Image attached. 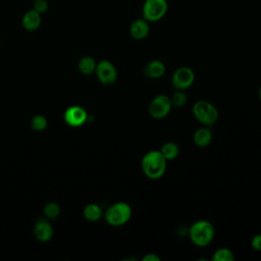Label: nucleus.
I'll use <instances>...</instances> for the list:
<instances>
[{
    "instance_id": "f257e3e1",
    "label": "nucleus",
    "mask_w": 261,
    "mask_h": 261,
    "mask_svg": "<svg viewBox=\"0 0 261 261\" xmlns=\"http://www.w3.org/2000/svg\"><path fill=\"white\" fill-rule=\"evenodd\" d=\"M141 166L148 178L159 179L166 171L167 160L159 150H151L143 156Z\"/></svg>"
},
{
    "instance_id": "f03ea898",
    "label": "nucleus",
    "mask_w": 261,
    "mask_h": 261,
    "mask_svg": "<svg viewBox=\"0 0 261 261\" xmlns=\"http://www.w3.org/2000/svg\"><path fill=\"white\" fill-rule=\"evenodd\" d=\"M188 236L195 246L203 248L208 246L214 239L215 228L210 221L200 219L189 227Z\"/></svg>"
},
{
    "instance_id": "7ed1b4c3",
    "label": "nucleus",
    "mask_w": 261,
    "mask_h": 261,
    "mask_svg": "<svg viewBox=\"0 0 261 261\" xmlns=\"http://www.w3.org/2000/svg\"><path fill=\"white\" fill-rule=\"evenodd\" d=\"M132 213V207L126 202H116L107 208L104 217L108 224L112 226H120L128 222Z\"/></svg>"
},
{
    "instance_id": "20e7f679",
    "label": "nucleus",
    "mask_w": 261,
    "mask_h": 261,
    "mask_svg": "<svg viewBox=\"0 0 261 261\" xmlns=\"http://www.w3.org/2000/svg\"><path fill=\"white\" fill-rule=\"evenodd\" d=\"M192 112L195 118L205 126L213 125L218 119L217 108L206 100L197 101L192 108Z\"/></svg>"
},
{
    "instance_id": "39448f33",
    "label": "nucleus",
    "mask_w": 261,
    "mask_h": 261,
    "mask_svg": "<svg viewBox=\"0 0 261 261\" xmlns=\"http://www.w3.org/2000/svg\"><path fill=\"white\" fill-rule=\"evenodd\" d=\"M167 0H145L142 5V17L150 23L161 20L167 13Z\"/></svg>"
},
{
    "instance_id": "423d86ee",
    "label": "nucleus",
    "mask_w": 261,
    "mask_h": 261,
    "mask_svg": "<svg viewBox=\"0 0 261 261\" xmlns=\"http://www.w3.org/2000/svg\"><path fill=\"white\" fill-rule=\"evenodd\" d=\"M172 108L170 97L165 94L155 96L148 106L149 115L155 119H162L166 117Z\"/></svg>"
},
{
    "instance_id": "0eeeda50",
    "label": "nucleus",
    "mask_w": 261,
    "mask_h": 261,
    "mask_svg": "<svg viewBox=\"0 0 261 261\" xmlns=\"http://www.w3.org/2000/svg\"><path fill=\"white\" fill-rule=\"evenodd\" d=\"M195 81V73L192 68L188 66H180L174 70L171 75V85L176 90L189 89Z\"/></svg>"
},
{
    "instance_id": "6e6552de",
    "label": "nucleus",
    "mask_w": 261,
    "mask_h": 261,
    "mask_svg": "<svg viewBox=\"0 0 261 261\" xmlns=\"http://www.w3.org/2000/svg\"><path fill=\"white\" fill-rule=\"evenodd\" d=\"M95 72L103 85H112L117 80V69L109 60H101L97 63Z\"/></svg>"
},
{
    "instance_id": "1a4fd4ad",
    "label": "nucleus",
    "mask_w": 261,
    "mask_h": 261,
    "mask_svg": "<svg viewBox=\"0 0 261 261\" xmlns=\"http://www.w3.org/2000/svg\"><path fill=\"white\" fill-rule=\"evenodd\" d=\"M64 120L70 126H81L87 120V112L81 106H70L64 112Z\"/></svg>"
},
{
    "instance_id": "9d476101",
    "label": "nucleus",
    "mask_w": 261,
    "mask_h": 261,
    "mask_svg": "<svg viewBox=\"0 0 261 261\" xmlns=\"http://www.w3.org/2000/svg\"><path fill=\"white\" fill-rule=\"evenodd\" d=\"M128 33L130 37L135 40H144L150 34V22L143 17L136 18L130 22Z\"/></svg>"
},
{
    "instance_id": "9b49d317",
    "label": "nucleus",
    "mask_w": 261,
    "mask_h": 261,
    "mask_svg": "<svg viewBox=\"0 0 261 261\" xmlns=\"http://www.w3.org/2000/svg\"><path fill=\"white\" fill-rule=\"evenodd\" d=\"M166 70L165 64L159 59H153L149 61L144 67V74L150 79H160L164 75Z\"/></svg>"
},
{
    "instance_id": "f8f14e48",
    "label": "nucleus",
    "mask_w": 261,
    "mask_h": 261,
    "mask_svg": "<svg viewBox=\"0 0 261 261\" xmlns=\"http://www.w3.org/2000/svg\"><path fill=\"white\" fill-rule=\"evenodd\" d=\"M34 233L36 238L41 242H47L49 241L53 236V228L52 225L44 218H41L37 220L35 227H34Z\"/></svg>"
},
{
    "instance_id": "ddd939ff",
    "label": "nucleus",
    "mask_w": 261,
    "mask_h": 261,
    "mask_svg": "<svg viewBox=\"0 0 261 261\" xmlns=\"http://www.w3.org/2000/svg\"><path fill=\"white\" fill-rule=\"evenodd\" d=\"M41 22H42L41 14L35 11L33 8L31 10H28L21 18V24L23 29L29 32H34L38 30L41 25Z\"/></svg>"
},
{
    "instance_id": "4468645a",
    "label": "nucleus",
    "mask_w": 261,
    "mask_h": 261,
    "mask_svg": "<svg viewBox=\"0 0 261 261\" xmlns=\"http://www.w3.org/2000/svg\"><path fill=\"white\" fill-rule=\"evenodd\" d=\"M212 139L213 135L209 126L204 125V127H199L193 134V142L196 146L200 148H205L209 146L210 143L212 142Z\"/></svg>"
},
{
    "instance_id": "2eb2a0df",
    "label": "nucleus",
    "mask_w": 261,
    "mask_h": 261,
    "mask_svg": "<svg viewBox=\"0 0 261 261\" xmlns=\"http://www.w3.org/2000/svg\"><path fill=\"white\" fill-rule=\"evenodd\" d=\"M102 214H103V211H102L101 207L94 203L88 204L84 209L85 218L92 222L98 221L102 217Z\"/></svg>"
},
{
    "instance_id": "dca6fc26",
    "label": "nucleus",
    "mask_w": 261,
    "mask_h": 261,
    "mask_svg": "<svg viewBox=\"0 0 261 261\" xmlns=\"http://www.w3.org/2000/svg\"><path fill=\"white\" fill-rule=\"evenodd\" d=\"M96 65H97V62H96V60L93 57H91V56H84L83 58L80 59L77 67H79L80 71L83 74L89 75V74H92L95 71Z\"/></svg>"
},
{
    "instance_id": "f3484780",
    "label": "nucleus",
    "mask_w": 261,
    "mask_h": 261,
    "mask_svg": "<svg viewBox=\"0 0 261 261\" xmlns=\"http://www.w3.org/2000/svg\"><path fill=\"white\" fill-rule=\"evenodd\" d=\"M159 151L164 156V158L168 161V160H173L177 157L179 153V148L177 144L173 142H166L161 146Z\"/></svg>"
},
{
    "instance_id": "a211bd4d",
    "label": "nucleus",
    "mask_w": 261,
    "mask_h": 261,
    "mask_svg": "<svg viewBox=\"0 0 261 261\" xmlns=\"http://www.w3.org/2000/svg\"><path fill=\"white\" fill-rule=\"evenodd\" d=\"M213 261H233L234 255L233 252L227 248L217 249L212 256Z\"/></svg>"
},
{
    "instance_id": "6ab92c4d",
    "label": "nucleus",
    "mask_w": 261,
    "mask_h": 261,
    "mask_svg": "<svg viewBox=\"0 0 261 261\" xmlns=\"http://www.w3.org/2000/svg\"><path fill=\"white\" fill-rule=\"evenodd\" d=\"M170 101H171V105L172 107H176V108H180L182 106H185L188 102V96L185 93V91L182 90H176L170 97Z\"/></svg>"
},
{
    "instance_id": "aec40b11",
    "label": "nucleus",
    "mask_w": 261,
    "mask_h": 261,
    "mask_svg": "<svg viewBox=\"0 0 261 261\" xmlns=\"http://www.w3.org/2000/svg\"><path fill=\"white\" fill-rule=\"evenodd\" d=\"M31 124H32V127L35 130L40 132V130H43V129L46 128V126H47V119H46L45 116H43L41 114H38V115H35L32 118Z\"/></svg>"
},
{
    "instance_id": "412c9836",
    "label": "nucleus",
    "mask_w": 261,
    "mask_h": 261,
    "mask_svg": "<svg viewBox=\"0 0 261 261\" xmlns=\"http://www.w3.org/2000/svg\"><path fill=\"white\" fill-rule=\"evenodd\" d=\"M44 213L48 218H56L60 213V207L56 203H48L44 207Z\"/></svg>"
},
{
    "instance_id": "4be33fe9",
    "label": "nucleus",
    "mask_w": 261,
    "mask_h": 261,
    "mask_svg": "<svg viewBox=\"0 0 261 261\" xmlns=\"http://www.w3.org/2000/svg\"><path fill=\"white\" fill-rule=\"evenodd\" d=\"M49 8V4L47 2V0H35L34 4H33V9L35 11H37L38 13H40L41 15L43 13H45Z\"/></svg>"
},
{
    "instance_id": "5701e85b",
    "label": "nucleus",
    "mask_w": 261,
    "mask_h": 261,
    "mask_svg": "<svg viewBox=\"0 0 261 261\" xmlns=\"http://www.w3.org/2000/svg\"><path fill=\"white\" fill-rule=\"evenodd\" d=\"M251 246L256 251H261V233L255 234L251 240Z\"/></svg>"
},
{
    "instance_id": "b1692460",
    "label": "nucleus",
    "mask_w": 261,
    "mask_h": 261,
    "mask_svg": "<svg viewBox=\"0 0 261 261\" xmlns=\"http://www.w3.org/2000/svg\"><path fill=\"white\" fill-rule=\"evenodd\" d=\"M142 259L144 261H160V257L155 253H148Z\"/></svg>"
},
{
    "instance_id": "393cba45",
    "label": "nucleus",
    "mask_w": 261,
    "mask_h": 261,
    "mask_svg": "<svg viewBox=\"0 0 261 261\" xmlns=\"http://www.w3.org/2000/svg\"><path fill=\"white\" fill-rule=\"evenodd\" d=\"M258 96H259V100L261 101V86L259 88V91H258Z\"/></svg>"
}]
</instances>
